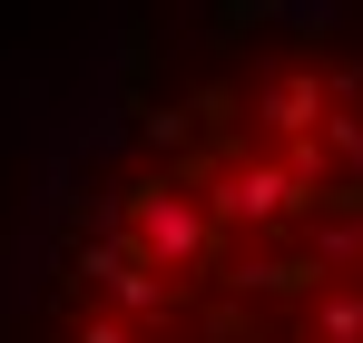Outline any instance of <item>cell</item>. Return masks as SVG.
Instances as JSON below:
<instances>
[{
  "label": "cell",
  "instance_id": "3",
  "mask_svg": "<svg viewBox=\"0 0 363 343\" xmlns=\"http://www.w3.org/2000/svg\"><path fill=\"white\" fill-rule=\"evenodd\" d=\"M324 118H334L324 69H275V79L255 89V128H265V147H314Z\"/></svg>",
  "mask_w": 363,
  "mask_h": 343
},
{
  "label": "cell",
  "instance_id": "6",
  "mask_svg": "<svg viewBox=\"0 0 363 343\" xmlns=\"http://www.w3.org/2000/svg\"><path fill=\"white\" fill-rule=\"evenodd\" d=\"M147 137H157V147H186V137H196V108H147Z\"/></svg>",
  "mask_w": 363,
  "mask_h": 343
},
{
  "label": "cell",
  "instance_id": "2",
  "mask_svg": "<svg viewBox=\"0 0 363 343\" xmlns=\"http://www.w3.org/2000/svg\"><path fill=\"white\" fill-rule=\"evenodd\" d=\"M79 275L108 294V314H118V324H138V334H157V324L177 314V275H157V265H147V255H138L118 226L79 245Z\"/></svg>",
  "mask_w": 363,
  "mask_h": 343
},
{
  "label": "cell",
  "instance_id": "4",
  "mask_svg": "<svg viewBox=\"0 0 363 343\" xmlns=\"http://www.w3.org/2000/svg\"><path fill=\"white\" fill-rule=\"evenodd\" d=\"M314 343H363V285H324L314 294Z\"/></svg>",
  "mask_w": 363,
  "mask_h": 343
},
{
  "label": "cell",
  "instance_id": "1",
  "mask_svg": "<svg viewBox=\"0 0 363 343\" xmlns=\"http://www.w3.org/2000/svg\"><path fill=\"white\" fill-rule=\"evenodd\" d=\"M118 235L157 265V275H186V265H216V255H226L206 196H186L177 176H128L118 186Z\"/></svg>",
  "mask_w": 363,
  "mask_h": 343
},
{
  "label": "cell",
  "instance_id": "5",
  "mask_svg": "<svg viewBox=\"0 0 363 343\" xmlns=\"http://www.w3.org/2000/svg\"><path fill=\"white\" fill-rule=\"evenodd\" d=\"M69 343H157V334H138L118 314H89V324H69Z\"/></svg>",
  "mask_w": 363,
  "mask_h": 343
}]
</instances>
